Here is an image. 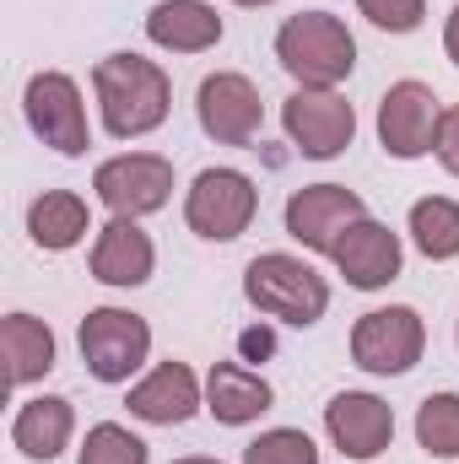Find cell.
<instances>
[{
	"mask_svg": "<svg viewBox=\"0 0 459 464\" xmlns=\"http://www.w3.org/2000/svg\"><path fill=\"white\" fill-rule=\"evenodd\" d=\"M232 5H270V0H232Z\"/></svg>",
	"mask_w": 459,
	"mask_h": 464,
	"instance_id": "obj_31",
	"label": "cell"
},
{
	"mask_svg": "<svg viewBox=\"0 0 459 464\" xmlns=\"http://www.w3.org/2000/svg\"><path fill=\"white\" fill-rule=\"evenodd\" d=\"M87 227H93L87 200L71 195V189H49V195H38V200L27 206V232H33V243L49 248V254L76 248V243L87 237Z\"/></svg>",
	"mask_w": 459,
	"mask_h": 464,
	"instance_id": "obj_21",
	"label": "cell"
},
{
	"mask_svg": "<svg viewBox=\"0 0 459 464\" xmlns=\"http://www.w3.org/2000/svg\"><path fill=\"white\" fill-rule=\"evenodd\" d=\"M444 49H449V60L459 65V5L449 11V27H444Z\"/></svg>",
	"mask_w": 459,
	"mask_h": 464,
	"instance_id": "obj_29",
	"label": "cell"
},
{
	"mask_svg": "<svg viewBox=\"0 0 459 464\" xmlns=\"http://www.w3.org/2000/svg\"><path fill=\"white\" fill-rule=\"evenodd\" d=\"M195 411H200V383L184 362H162L130 389V416H141L151 427H179Z\"/></svg>",
	"mask_w": 459,
	"mask_h": 464,
	"instance_id": "obj_15",
	"label": "cell"
},
{
	"mask_svg": "<svg viewBox=\"0 0 459 464\" xmlns=\"http://www.w3.org/2000/svg\"><path fill=\"white\" fill-rule=\"evenodd\" d=\"M356 11L384 33H416L427 16V0H356Z\"/></svg>",
	"mask_w": 459,
	"mask_h": 464,
	"instance_id": "obj_26",
	"label": "cell"
},
{
	"mask_svg": "<svg viewBox=\"0 0 459 464\" xmlns=\"http://www.w3.org/2000/svg\"><path fill=\"white\" fill-rule=\"evenodd\" d=\"M243 297L265 314V319H281V324H319L325 308H330V286L314 265L292 259V254H259L249 259L243 270Z\"/></svg>",
	"mask_w": 459,
	"mask_h": 464,
	"instance_id": "obj_3",
	"label": "cell"
},
{
	"mask_svg": "<svg viewBox=\"0 0 459 464\" xmlns=\"http://www.w3.org/2000/svg\"><path fill=\"white\" fill-rule=\"evenodd\" d=\"M330 259L341 265L346 286H356V292H378V286H389V281L400 276V237L384 227V222L362 217V222H351V227L341 232V243H336Z\"/></svg>",
	"mask_w": 459,
	"mask_h": 464,
	"instance_id": "obj_14",
	"label": "cell"
},
{
	"mask_svg": "<svg viewBox=\"0 0 459 464\" xmlns=\"http://www.w3.org/2000/svg\"><path fill=\"white\" fill-rule=\"evenodd\" d=\"M416 443L438 459H459V394H427L416 411Z\"/></svg>",
	"mask_w": 459,
	"mask_h": 464,
	"instance_id": "obj_23",
	"label": "cell"
},
{
	"mask_svg": "<svg viewBox=\"0 0 459 464\" xmlns=\"http://www.w3.org/2000/svg\"><path fill=\"white\" fill-rule=\"evenodd\" d=\"M173 464H222V459H200V454H195V459H173Z\"/></svg>",
	"mask_w": 459,
	"mask_h": 464,
	"instance_id": "obj_30",
	"label": "cell"
},
{
	"mask_svg": "<svg viewBox=\"0 0 459 464\" xmlns=\"http://www.w3.org/2000/svg\"><path fill=\"white\" fill-rule=\"evenodd\" d=\"M93 189L98 200L114 211V217H146V211H162L168 195H173V162L168 157H151V151H130V157H109L98 173H93Z\"/></svg>",
	"mask_w": 459,
	"mask_h": 464,
	"instance_id": "obj_9",
	"label": "cell"
},
{
	"mask_svg": "<svg viewBox=\"0 0 459 464\" xmlns=\"http://www.w3.org/2000/svg\"><path fill=\"white\" fill-rule=\"evenodd\" d=\"M71 432H76V411H71V400H60V394L27 400V405L16 411V421H11V443L38 464L60 459L65 443H71Z\"/></svg>",
	"mask_w": 459,
	"mask_h": 464,
	"instance_id": "obj_18",
	"label": "cell"
},
{
	"mask_svg": "<svg viewBox=\"0 0 459 464\" xmlns=\"http://www.w3.org/2000/svg\"><path fill=\"white\" fill-rule=\"evenodd\" d=\"M422 346H427V330H422L416 308H373L351 330V362L378 378L411 372L422 362Z\"/></svg>",
	"mask_w": 459,
	"mask_h": 464,
	"instance_id": "obj_6",
	"label": "cell"
},
{
	"mask_svg": "<svg viewBox=\"0 0 459 464\" xmlns=\"http://www.w3.org/2000/svg\"><path fill=\"white\" fill-rule=\"evenodd\" d=\"M76 346L98 383H124L151 351V324L130 308H93L76 330Z\"/></svg>",
	"mask_w": 459,
	"mask_h": 464,
	"instance_id": "obj_4",
	"label": "cell"
},
{
	"mask_svg": "<svg viewBox=\"0 0 459 464\" xmlns=\"http://www.w3.org/2000/svg\"><path fill=\"white\" fill-rule=\"evenodd\" d=\"M146 38L173 54H200L222 44V16L206 0H157L146 11Z\"/></svg>",
	"mask_w": 459,
	"mask_h": 464,
	"instance_id": "obj_16",
	"label": "cell"
},
{
	"mask_svg": "<svg viewBox=\"0 0 459 464\" xmlns=\"http://www.w3.org/2000/svg\"><path fill=\"white\" fill-rule=\"evenodd\" d=\"M82 464H146V443L130 432V427H93L87 443H82Z\"/></svg>",
	"mask_w": 459,
	"mask_h": 464,
	"instance_id": "obj_25",
	"label": "cell"
},
{
	"mask_svg": "<svg viewBox=\"0 0 459 464\" xmlns=\"http://www.w3.org/2000/svg\"><path fill=\"white\" fill-rule=\"evenodd\" d=\"M433 151H438V162L459 179V103L444 109V119H438V146H433Z\"/></svg>",
	"mask_w": 459,
	"mask_h": 464,
	"instance_id": "obj_27",
	"label": "cell"
},
{
	"mask_svg": "<svg viewBox=\"0 0 459 464\" xmlns=\"http://www.w3.org/2000/svg\"><path fill=\"white\" fill-rule=\"evenodd\" d=\"M93 87H98V109H103V130L114 140H135V135H151L168 109H173V82L157 60H141V54H109L98 60L93 71Z\"/></svg>",
	"mask_w": 459,
	"mask_h": 464,
	"instance_id": "obj_1",
	"label": "cell"
},
{
	"mask_svg": "<svg viewBox=\"0 0 459 464\" xmlns=\"http://www.w3.org/2000/svg\"><path fill=\"white\" fill-rule=\"evenodd\" d=\"M438 98H433V87H422V82H395L389 92H384V103H378V140H384V151L389 157H400V162H416V157H427L433 146H438Z\"/></svg>",
	"mask_w": 459,
	"mask_h": 464,
	"instance_id": "obj_10",
	"label": "cell"
},
{
	"mask_svg": "<svg viewBox=\"0 0 459 464\" xmlns=\"http://www.w3.org/2000/svg\"><path fill=\"white\" fill-rule=\"evenodd\" d=\"M281 124H287V140L303 157H314V162L341 157L346 146H351V135H356L351 103H346L341 92H330V87H298L281 103Z\"/></svg>",
	"mask_w": 459,
	"mask_h": 464,
	"instance_id": "obj_8",
	"label": "cell"
},
{
	"mask_svg": "<svg viewBox=\"0 0 459 464\" xmlns=\"http://www.w3.org/2000/svg\"><path fill=\"white\" fill-rule=\"evenodd\" d=\"M367 217V206H362V195H351L346 184H303V189H292V200H287V232L303 243V248H314V254H336V243H341V232L351 222H362Z\"/></svg>",
	"mask_w": 459,
	"mask_h": 464,
	"instance_id": "obj_11",
	"label": "cell"
},
{
	"mask_svg": "<svg viewBox=\"0 0 459 464\" xmlns=\"http://www.w3.org/2000/svg\"><path fill=\"white\" fill-rule=\"evenodd\" d=\"M254 206H259V189H254L249 173H238V168H206L190 184L184 222H190V232H200L211 243H232L238 232L254 222Z\"/></svg>",
	"mask_w": 459,
	"mask_h": 464,
	"instance_id": "obj_5",
	"label": "cell"
},
{
	"mask_svg": "<svg viewBox=\"0 0 459 464\" xmlns=\"http://www.w3.org/2000/svg\"><path fill=\"white\" fill-rule=\"evenodd\" d=\"M22 109L27 124L44 146H54L60 157H82L93 146V130H87V109H82V92L65 71H38L22 92Z\"/></svg>",
	"mask_w": 459,
	"mask_h": 464,
	"instance_id": "obj_7",
	"label": "cell"
},
{
	"mask_svg": "<svg viewBox=\"0 0 459 464\" xmlns=\"http://www.w3.org/2000/svg\"><path fill=\"white\" fill-rule=\"evenodd\" d=\"M151 265H157V248L130 217H114L93 243V276L103 286H141L151 276Z\"/></svg>",
	"mask_w": 459,
	"mask_h": 464,
	"instance_id": "obj_17",
	"label": "cell"
},
{
	"mask_svg": "<svg viewBox=\"0 0 459 464\" xmlns=\"http://www.w3.org/2000/svg\"><path fill=\"white\" fill-rule=\"evenodd\" d=\"M411 243L427 259H454L459 254V206L444 195H427L411 206Z\"/></svg>",
	"mask_w": 459,
	"mask_h": 464,
	"instance_id": "obj_22",
	"label": "cell"
},
{
	"mask_svg": "<svg viewBox=\"0 0 459 464\" xmlns=\"http://www.w3.org/2000/svg\"><path fill=\"white\" fill-rule=\"evenodd\" d=\"M276 60L298 87H341L356 65V38L346 33L341 16L330 11H303L276 33Z\"/></svg>",
	"mask_w": 459,
	"mask_h": 464,
	"instance_id": "obj_2",
	"label": "cell"
},
{
	"mask_svg": "<svg viewBox=\"0 0 459 464\" xmlns=\"http://www.w3.org/2000/svg\"><path fill=\"white\" fill-rule=\"evenodd\" d=\"M270 383L259 378V372H249V367H238V362H217L211 367V378H206V411L222 421V427H249V421H259L265 411H270Z\"/></svg>",
	"mask_w": 459,
	"mask_h": 464,
	"instance_id": "obj_19",
	"label": "cell"
},
{
	"mask_svg": "<svg viewBox=\"0 0 459 464\" xmlns=\"http://www.w3.org/2000/svg\"><path fill=\"white\" fill-rule=\"evenodd\" d=\"M195 114H200V130L222 146H249L259 135V92L249 76L238 71H217L200 82L195 92Z\"/></svg>",
	"mask_w": 459,
	"mask_h": 464,
	"instance_id": "obj_12",
	"label": "cell"
},
{
	"mask_svg": "<svg viewBox=\"0 0 459 464\" xmlns=\"http://www.w3.org/2000/svg\"><path fill=\"white\" fill-rule=\"evenodd\" d=\"M243 464H319V449H314L308 432L276 427V432H259V438L243 449Z\"/></svg>",
	"mask_w": 459,
	"mask_h": 464,
	"instance_id": "obj_24",
	"label": "cell"
},
{
	"mask_svg": "<svg viewBox=\"0 0 459 464\" xmlns=\"http://www.w3.org/2000/svg\"><path fill=\"white\" fill-rule=\"evenodd\" d=\"M238 351H243V362H265V356L276 351V335H270V330H243V335H238Z\"/></svg>",
	"mask_w": 459,
	"mask_h": 464,
	"instance_id": "obj_28",
	"label": "cell"
},
{
	"mask_svg": "<svg viewBox=\"0 0 459 464\" xmlns=\"http://www.w3.org/2000/svg\"><path fill=\"white\" fill-rule=\"evenodd\" d=\"M325 432H330V443L341 449L346 459L367 464L389 449V438H395V411H389L378 394L346 389V394H336V400L325 405Z\"/></svg>",
	"mask_w": 459,
	"mask_h": 464,
	"instance_id": "obj_13",
	"label": "cell"
},
{
	"mask_svg": "<svg viewBox=\"0 0 459 464\" xmlns=\"http://www.w3.org/2000/svg\"><path fill=\"white\" fill-rule=\"evenodd\" d=\"M0 356H5V383L22 389L54 367V335L33 314H5L0 319Z\"/></svg>",
	"mask_w": 459,
	"mask_h": 464,
	"instance_id": "obj_20",
	"label": "cell"
}]
</instances>
